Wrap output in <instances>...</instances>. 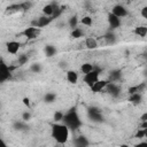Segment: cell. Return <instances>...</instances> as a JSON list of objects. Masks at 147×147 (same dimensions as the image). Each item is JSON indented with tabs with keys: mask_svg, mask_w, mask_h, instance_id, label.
<instances>
[{
	"mask_svg": "<svg viewBox=\"0 0 147 147\" xmlns=\"http://www.w3.org/2000/svg\"><path fill=\"white\" fill-rule=\"evenodd\" d=\"M28 60H29V57H28L25 54H22V55H20V56H18V59H17L18 65H23V64H25V63L28 62Z\"/></svg>",
	"mask_w": 147,
	"mask_h": 147,
	"instance_id": "f1b7e54d",
	"label": "cell"
},
{
	"mask_svg": "<svg viewBox=\"0 0 147 147\" xmlns=\"http://www.w3.org/2000/svg\"><path fill=\"white\" fill-rule=\"evenodd\" d=\"M80 23H82L83 25H85V26H92V24H93V20H92L91 16L86 15V16H83V17H82Z\"/></svg>",
	"mask_w": 147,
	"mask_h": 147,
	"instance_id": "484cf974",
	"label": "cell"
},
{
	"mask_svg": "<svg viewBox=\"0 0 147 147\" xmlns=\"http://www.w3.org/2000/svg\"><path fill=\"white\" fill-rule=\"evenodd\" d=\"M106 88H107L108 93L111 94L113 96H118L119 93H121V88L118 87V85H116L114 83H110V82L108 83V85L106 86Z\"/></svg>",
	"mask_w": 147,
	"mask_h": 147,
	"instance_id": "7c38bea8",
	"label": "cell"
},
{
	"mask_svg": "<svg viewBox=\"0 0 147 147\" xmlns=\"http://www.w3.org/2000/svg\"><path fill=\"white\" fill-rule=\"evenodd\" d=\"M39 33H40V28H37V26H29V28H26L23 32H22V34L24 36V37H26L28 39H34V38H37L38 36H39Z\"/></svg>",
	"mask_w": 147,
	"mask_h": 147,
	"instance_id": "8992f818",
	"label": "cell"
},
{
	"mask_svg": "<svg viewBox=\"0 0 147 147\" xmlns=\"http://www.w3.org/2000/svg\"><path fill=\"white\" fill-rule=\"evenodd\" d=\"M54 18L52 17V16H45V15H42V16H40V17H38L37 20H34V21H32V23H31V25L32 26H37V28H44V26H47V25H49L51 24V22L53 21Z\"/></svg>",
	"mask_w": 147,
	"mask_h": 147,
	"instance_id": "277c9868",
	"label": "cell"
},
{
	"mask_svg": "<svg viewBox=\"0 0 147 147\" xmlns=\"http://www.w3.org/2000/svg\"><path fill=\"white\" fill-rule=\"evenodd\" d=\"M138 146H147V142H140L138 144Z\"/></svg>",
	"mask_w": 147,
	"mask_h": 147,
	"instance_id": "74e56055",
	"label": "cell"
},
{
	"mask_svg": "<svg viewBox=\"0 0 147 147\" xmlns=\"http://www.w3.org/2000/svg\"><path fill=\"white\" fill-rule=\"evenodd\" d=\"M8 1H9V0H8Z\"/></svg>",
	"mask_w": 147,
	"mask_h": 147,
	"instance_id": "ab89813d",
	"label": "cell"
},
{
	"mask_svg": "<svg viewBox=\"0 0 147 147\" xmlns=\"http://www.w3.org/2000/svg\"><path fill=\"white\" fill-rule=\"evenodd\" d=\"M62 122L70 129V130H77L82 125V121L76 111V108H71L67 114H64V117Z\"/></svg>",
	"mask_w": 147,
	"mask_h": 147,
	"instance_id": "7a4b0ae2",
	"label": "cell"
},
{
	"mask_svg": "<svg viewBox=\"0 0 147 147\" xmlns=\"http://www.w3.org/2000/svg\"><path fill=\"white\" fill-rule=\"evenodd\" d=\"M107 21H108L109 28H110L111 30H115V29L119 28V26H121V24H122L121 17L116 16V15H115V14H113L111 11L108 14V16H107Z\"/></svg>",
	"mask_w": 147,
	"mask_h": 147,
	"instance_id": "5b68a950",
	"label": "cell"
},
{
	"mask_svg": "<svg viewBox=\"0 0 147 147\" xmlns=\"http://www.w3.org/2000/svg\"><path fill=\"white\" fill-rule=\"evenodd\" d=\"M55 100H56V94L53 92H47L44 96V101L46 103H53Z\"/></svg>",
	"mask_w": 147,
	"mask_h": 147,
	"instance_id": "44dd1931",
	"label": "cell"
},
{
	"mask_svg": "<svg viewBox=\"0 0 147 147\" xmlns=\"http://www.w3.org/2000/svg\"><path fill=\"white\" fill-rule=\"evenodd\" d=\"M31 117H32V115H31V113L30 111H23L22 113V119H23V122H29L30 119H31Z\"/></svg>",
	"mask_w": 147,
	"mask_h": 147,
	"instance_id": "f546056e",
	"label": "cell"
},
{
	"mask_svg": "<svg viewBox=\"0 0 147 147\" xmlns=\"http://www.w3.org/2000/svg\"><path fill=\"white\" fill-rule=\"evenodd\" d=\"M133 32H134V34H137V36H139V37H145V36L147 34V26H145V25H139V26L134 28Z\"/></svg>",
	"mask_w": 147,
	"mask_h": 147,
	"instance_id": "ac0fdd59",
	"label": "cell"
},
{
	"mask_svg": "<svg viewBox=\"0 0 147 147\" xmlns=\"http://www.w3.org/2000/svg\"><path fill=\"white\" fill-rule=\"evenodd\" d=\"M83 31L80 30V29H78V28H75V29H72L71 30V33H70V37L71 38H74V39H78V38H80V37H83Z\"/></svg>",
	"mask_w": 147,
	"mask_h": 147,
	"instance_id": "cb8c5ba5",
	"label": "cell"
},
{
	"mask_svg": "<svg viewBox=\"0 0 147 147\" xmlns=\"http://www.w3.org/2000/svg\"><path fill=\"white\" fill-rule=\"evenodd\" d=\"M140 127L141 129H146L147 127V121H142L141 124H140Z\"/></svg>",
	"mask_w": 147,
	"mask_h": 147,
	"instance_id": "8d00e7d4",
	"label": "cell"
},
{
	"mask_svg": "<svg viewBox=\"0 0 147 147\" xmlns=\"http://www.w3.org/2000/svg\"><path fill=\"white\" fill-rule=\"evenodd\" d=\"M88 114H90V116L92 117V119H93V121H98V122L102 121L101 113H100L98 109H95V108H91V109L88 110Z\"/></svg>",
	"mask_w": 147,
	"mask_h": 147,
	"instance_id": "e0dca14e",
	"label": "cell"
},
{
	"mask_svg": "<svg viewBox=\"0 0 147 147\" xmlns=\"http://www.w3.org/2000/svg\"><path fill=\"white\" fill-rule=\"evenodd\" d=\"M111 13L122 18V17H125V16L127 15V9H126L123 5H115V6L111 8Z\"/></svg>",
	"mask_w": 147,
	"mask_h": 147,
	"instance_id": "30bf717a",
	"label": "cell"
},
{
	"mask_svg": "<svg viewBox=\"0 0 147 147\" xmlns=\"http://www.w3.org/2000/svg\"><path fill=\"white\" fill-rule=\"evenodd\" d=\"M103 38L106 39V41L108 42V44H114L115 41H116V36L111 32V31H109V32H107L105 36H103Z\"/></svg>",
	"mask_w": 147,
	"mask_h": 147,
	"instance_id": "d4e9b609",
	"label": "cell"
},
{
	"mask_svg": "<svg viewBox=\"0 0 147 147\" xmlns=\"http://www.w3.org/2000/svg\"><path fill=\"white\" fill-rule=\"evenodd\" d=\"M30 70H31L32 72H34V74H39V72H41L42 67H41V64H40V63L34 62V63H32V64L30 65Z\"/></svg>",
	"mask_w": 147,
	"mask_h": 147,
	"instance_id": "4316f807",
	"label": "cell"
},
{
	"mask_svg": "<svg viewBox=\"0 0 147 147\" xmlns=\"http://www.w3.org/2000/svg\"><path fill=\"white\" fill-rule=\"evenodd\" d=\"M134 137H136V138H138V139H144V138H145V132H144V129H139V130L136 132Z\"/></svg>",
	"mask_w": 147,
	"mask_h": 147,
	"instance_id": "1f68e13d",
	"label": "cell"
},
{
	"mask_svg": "<svg viewBox=\"0 0 147 147\" xmlns=\"http://www.w3.org/2000/svg\"><path fill=\"white\" fill-rule=\"evenodd\" d=\"M144 132H145V138H147V127L144 129Z\"/></svg>",
	"mask_w": 147,
	"mask_h": 147,
	"instance_id": "f35d334b",
	"label": "cell"
},
{
	"mask_svg": "<svg viewBox=\"0 0 147 147\" xmlns=\"http://www.w3.org/2000/svg\"><path fill=\"white\" fill-rule=\"evenodd\" d=\"M77 24H78V16H77V15H72V16L69 18V21H68V25H69V28L72 30V29H75V28H77Z\"/></svg>",
	"mask_w": 147,
	"mask_h": 147,
	"instance_id": "7402d4cb",
	"label": "cell"
},
{
	"mask_svg": "<svg viewBox=\"0 0 147 147\" xmlns=\"http://www.w3.org/2000/svg\"><path fill=\"white\" fill-rule=\"evenodd\" d=\"M74 144H75L76 146H78V147H85V146H88V145H90V141L87 140L86 137L80 136V137H78V138L75 139Z\"/></svg>",
	"mask_w": 147,
	"mask_h": 147,
	"instance_id": "2e32d148",
	"label": "cell"
},
{
	"mask_svg": "<svg viewBox=\"0 0 147 147\" xmlns=\"http://www.w3.org/2000/svg\"><path fill=\"white\" fill-rule=\"evenodd\" d=\"M140 15H141L144 18L147 20V6H144V7L141 8V10H140Z\"/></svg>",
	"mask_w": 147,
	"mask_h": 147,
	"instance_id": "e575fe53",
	"label": "cell"
},
{
	"mask_svg": "<svg viewBox=\"0 0 147 147\" xmlns=\"http://www.w3.org/2000/svg\"><path fill=\"white\" fill-rule=\"evenodd\" d=\"M22 103L25 106V107H28V108H30V106H31V102H30V99L28 98V96H24L23 99H22Z\"/></svg>",
	"mask_w": 147,
	"mask_h": 147,
	"instance_id": "836d02e7",
	"label": "cell"
},
{
	"mask_svg": "<svg viewBox=\"0 0 147 147\" xmlns=\"http://www.w3.org/2000/svg\"><path fill=\"white\" fill-rule=\"evenodd\" d=\"M140 121H147V113H144L141 116H140Z\"/></svg>",
	"mask_w": 147,
	"mask_h": 147,
	"instance_id": "d590c367",
	"label": "cell"
},
{
	"mask_svg": "<svg viewBox=\"0 0 147 147\" xmlns=\"http://www.w3.org/2000/svg\"><path fill=\"white\" fill-rule=\"evenodd\" d=\"M63 117H64V114H63L62 111H55V114H54V116H53V118H54V122H56V123H59V122H62Z\"/></svg>",
	"mask_w": 147,
	"mask_h": 147,
	"instance_id": "83f0119b",
	"label": "cell"
},
{
	"mask_svg": "<svg viewBox=\"0 0 147 147\" xmlns=\"http://www.w3.org/2000/svg\"><path fill=\"white\" fill-rule=\"evenodd\" d=\"M31 6H32V3H31V2H29V1H24V2H22V3H21V8H22V10H23V11L29 10V9L31 8Z\"/></svg>",
	"mask_w": 147,
	"mask_h": 147,
	"instance_id": "4dcf8cb0",
	"label": "cell"
},
{
	"mask_svg": "<svg viewBox=\"0 0 147 147\" xmlns=\"http://www.w3.org/2000/svg\"><path fill=\"white\" fill-rule=\"evenodd\" d=\"M53 13H54V8L52 3H47L42 7V14L45 16H52L53 17Z\"/></svg>",
	"mask_w": 147,
	"mask_h": 147,
	"instance_id": "d6986e66",
	"label": "cell"
},
{
	"mask_svg": "<svg viewBox=\"0 0 147 147\" xmlns=\"http://www.w3.org/2000/svg\"><path fill=\"white\" fill-rule=\"evenodd\" d=\"M142 101V95L140 92H137V93H133V94H130L129 96V102H131L132 105L137 106V105H140Z\"/></svg>",
	"mask_w": 147,
	"mask_h": 147,
	"instance_id": "4fadbf2b",
	"label": "cell"
},
{
	"mask_svg": "<svg viewBox=\"0 0 147 147\" xmlns=\"http://www.w3.org/2000/svg\"><path fill=\"white\" fill-rule=\"evenodd\" d=\"M85 46L87 49H95L98 48V41L93 37H88L85 39Z\"/></svg>",
	"mask_w": 147,
	"mask_h": 147,
	"instance_id": "5bb4252c",
	"label": "cell"
},
{
	"mask_svg": "<svg viewBox=\"0 0 147 147\" xmlns=\"http://www.w3.org/2000/svg\"><path fill=\"white\" fill-rule=\"evenodd\" d=\"M127 92H129V94H133V93H137V92H139V88H138V85H136V86H131V87H129V90H127Z\"/></svg>",
	"mask_w": 147,
	"mask_h": 147,
	"instance_id": "d6a6232c",
	"label": "cell"
},
{
	"mask_svg": "<svg viewBox=\"0 0 147 147\" xmlns=\"http://www.w3.org/2000/svg\"><path fill=\"white\" fill-rule=\"evenodd\" d=\"M121 77H122V71L118 70V69H117V70H113V71L109 74V79L113 80V82H114V80H118Z\"/></svg>",
	"mask_w": 147,
	"mask_h": 147,
	"instance_id": "603a6c76",
	"label": "cell"
},
{
	"mask_svg": "<svg viewBox=\"0 0 147 147\" xmlns=\"http://www.w3.org/2000/svg\"><path fill=\"white\" fill-rule=\"evenodd\" d=\"M93 69H94V67H93V64L90 63V62H85V63H83V64L80 65V71H82L84 75L91 72Z\"/></svg>",
	"mask_w": 147,
	"mask_h": 147,
	"instance_id": "ffe728a7",
	"label": "cell"
},
{
	"mask_svg": "<svg viewBox=\"0 0 147 147\" xmlns=\"http://www.w3.org/2000/svg\"><path fill=\"white\" fill-rule=\"evenodd\" d=\"M65 79L70 84H74V85L77 84V82H78V72L75 71V70H68L65 72Z\"/></svg>",
	"mask_w": 147,
	"mask_h": 147,
	"instance_id": "8fae6325",
	"label": "cell"
},
{
	"mask_svg": "<svg viewBox=\"0 0 147 147\" xmlns=\"http://www.w3.org/2000/svg\"><path fill=\"white\" fill-rule=\"evenodd\" d=\"M10 70H11V69H10L5 62L1 63V67H0V82H1V83L6 82L7 79L10 78V75H11Z\"/></svg>",
	"mask_w": 147,
	"mask_h": 147,
	"instance_id": "52a82bcc",
	"label": "cell"
},
{
	"mask_svg": "<svg viewBox=\"0 0 147 147\" xmlns=\"http://www.w3.org/2000/svg\"><path fill=\"white\" fill-rule=\"evenodd\" d=\"M108 80H106V79H99L96 83H94L90 88H91V91L93 92V93H99V92H101L103 88H106V86L108 85Z\"/></svg>",
	"mask_w": 147,
	"mask_h": 147,
	"instance_id": "9c48e42d",
	"label": "cell"
},
{
	"mask_svg": "<svg viewBox=\"0 0 147 147\" xmlns=\"http://www.w3.org/2000/svg\"><path fill=\"white\" fill-rule=\"evenodd\" d=\"M99 76H100V69H99V68H94L91 72L84 75L83 80H84V83H85L88 87H91L94 83H96V82L100 79Z\"/></svg>",
	"mask_w": 147,
	"mask_h": 147,
	"instance_id": "3957f363",
	"label": "cell"
},
{
	"mask_svg": "<svg viewBox=\"0 0 147 147\" xmlns=\"http://www.w3.org/2000/svg\"><path fill=\"white\" fill-rule=\"evenodd\" d=\"M6 48H7V52L9 54H17L20 48H21V42L20 41H16V40H11V41H8L6 44Z\"/></svg>",
	"mask_w": 147,
	"mask_h": 147,
	"instance_id": "ba28073f",
	"label": "cell"
},
{
	"mask_svg": "<svg viewBox=\"0 0 147 147\" xmlns=\"http://www.w3.org/2000/svg\"><path fill=\"white\" fill-rule=\"evenodd\" d=\"M44 53L47 57H53L57 53V49L53 45H46L45 48H44Z\"/></svg>",
	"mask_w": 147,
	"mask_h": 147,
	"instance_id": "9a60e30c",
	"label": "cell"
},
{
	"mask_svg": "<svg viewBox=\"0 0 147 147\" xmlns=\"http://www.w3.org/2000/svg\"><path fill=\"white\" fill-rule=\"evenodd\" d=\"M69 127L64 123H56L52 125V138L57 144H65L69 139Z\"/></svg>",
	"mask_w": 147,
	"mask_h": 147,
	"instance_id": "6da1fadb",
	"label": "cell"
}]
</instances>
